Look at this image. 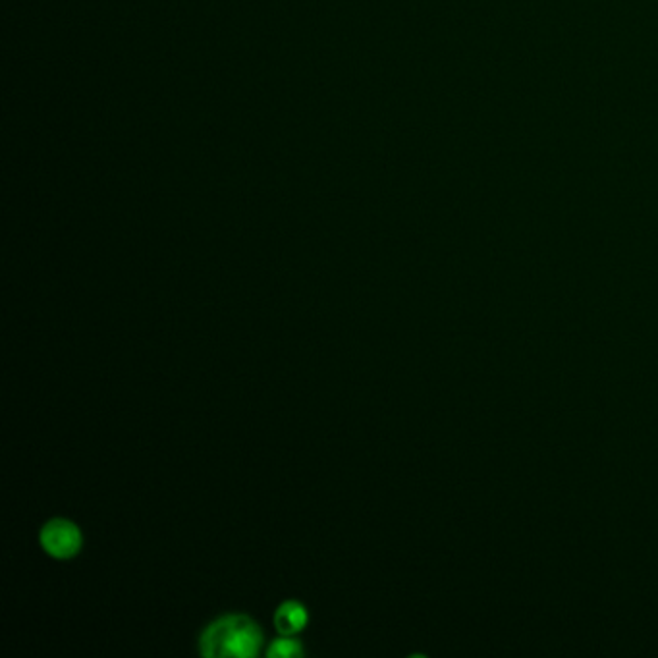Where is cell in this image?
<instances>
[{"mask_svg":"<svg viewBox=\"0 0 658 658\" xmlns=\"http://www.w3.org/2000/svg\"><path fill=\"white\" fill-rule=\"evenodd\" d=\"M267 655L273 658L302 657V643L296 639H278L269 647Z\"/></svg>","mask_w":658,"mask_h":658,"instance_id":"cell-4","label":"cell"},{"mask_svg":"<svg viewBox=\"0 0 658 658\" xmlns=\"http://www.w3.org/2000/svg\"><path fill=\"white\" fill-rule=\"evenodd\" d=\"M275 624L282 635H294L307 624V610L302 604L288 601L276 610Z\"/></svg>","mask_w":658,"mask_h":658,"instance_id":"cell-3","label":"cell"},{"mask_svg":"<svg viewBox=\"0 0 658 658\" xmlns=\"http://www.w3.org/2000/svg\"><path fill=\"white\" fill-rule=\"evenodd\" d=\"M41 545L55 558H70L82 549V533L72 521H49L41 529Z\"/></svg>","mask_w":658,"mask_h":658,"instance_id":"cell-2","label":"cell"},{"mask_svg":"<svg viewBox=\"0 0 658 658\" xmlns=\"http://www.w3.org/2000/svg\"><path fill=\"white\" fill-rule=\"evenodd\" d=\"M263 633L246 616H226L209 626L201 637L205 657H255Z\"/></svg>","mask_w":658,"mask_h":658,"instance_id":"cell-1","label":"cell"}]
</instances>
